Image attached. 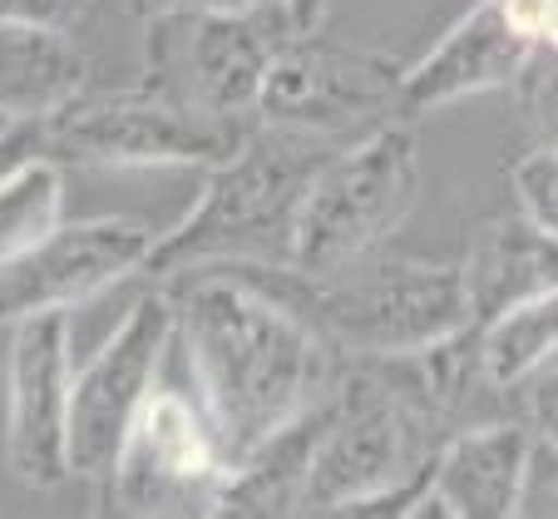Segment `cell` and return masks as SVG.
<instances>
[{
  "mask_svg": "<svg viewBox=\"0 0 558 519\" xmlns=\"http://www.w3.org/2000/svg\"><path fill=\"white\" fill-rule=\"evenodd\" d=\"M169 282L173 347L208 406L232 475L263 440L327 401L351 361L296 312L222 267H198Z\"/></svg>",
  "mask_w": 558,
  "mask_h": 519,
  "instance_id": "1",
  "label": "cell"
},
{
  "mask_svg": "<svg viewBox=\"0 0 558 519\" xmlns=\"http://www.w3.org/2000/svg\"><path fill=\"white\" fill-rule=\"evenodd\" d=\"M222 273L253 282L306 322L347 361L405 357L470 327L460 263L396 257L386 248L331 273H302L292 263H232Z\"/></svg>",
  "mask_w": 558,
  "mask_h": 519,
  "instance_id": "2",
  "label": "cell"
},
{
  "mask_svg": "<svg viewBox=\"0 0 558 519\" xmlns=\"http://www.w3.org/2000/svg\"><path fill=\"white\" fill-rule=\"evenodd\" d=\"M327 154L331 144H312V138L282 134V129H267L253 119L243 144L213 169H203L193 208L169 233L154 238L144 277L169 282V277L198 273V267L292 263L296 208Z\"/></svg>",
  "mask_w": 558,
  "mask_h": 519,
  "instance_id": "3",
  "label": "cell"
},
{
  "mask_svg": "<svg viewBox=\"0 0 558 519\" xmlns=\"http://www.w3.org/2000/svg\"><path fill=\"white\" fill-rule=\"evenodd\" d=\"M425 189L421 138L411 119H390L351 144L331 148L296 208L292 267L331 273L386 248L405 228Z\"/></svg>",
  "mask_w": 558,
  "mask_h": 519,
  "instance_id": "4",
  "label": "cell"
},
{
  "mask_svg": "<svg viewBox=\"0 0 558 519\" xmlns=\"http://www.w3.org/2000/svg\"><path fill=\"white\" fill-rule=\"evenodd\" d=\"M440 445L445 435L390 382L380 361H351L331 396L327 431L316 440L296 515H356L361 505L421 475Z\"/></svg>",
  "mask_w": 558,
  "mask_h": 519,
  "instance_id": "5",
  "label": "cell"
},
{
  "mask_svg": "<svg viewBox=\"0 0 558 519\" xmlns=\"http://www.w3.org/2000/svg\"><path fill=\"white\" fill-rule=\"evenodd\" d=\"M292 35L282 5L144 21V64L134 89L203 119L253 124L267 64Z\"/></svg>",
  "mask_w": 558,
  "mask_h": 519,
  "instance_id": "6",
  "label": "cell"
},
{
  "mask_svg": "<svg viewBox=\"0 0 558 519\" xmlns=\"http://www.w3.org/2000/svg\"><path fill=\"white\" fill-rule=\"evenodd\" d=\"M173 347V341H169ZM173 366L163 361L148 386L134 425L124 435L105 490V515H218V495L228 485V456L198 401L183 357L173 347Z\"/></svg>",
  "mask_w": 558,
  "mask_h": 519,
  "instance_id": "7",
  "label": "cell"
},
{
  "mask_svg": "<svg viewBox=\"0 0 558 519\" xmlns=\"http://www.w3.org/2000/svg\"><path fill=\"white\" fill-rule=\"evenodd\" d=\"M405 64L371 45L331 40L322 31L287 35L267 64L257 124L312 144H351L371 129L401 119Z\"/></svg>",
  "mask_w": 558,
  "mask_h": 519,
  "instance_id": "8",
  "label": "cell"
},
{
  "mask_svg": "<svg viewBox=\"0 0 558 519\" xmlns=\"http://www.w3.org/2000/svg\"><path fill=\"white\" fill-rule=\"evenodd\" d=\"M253 124L203 119L144 89L80 95L45 119V148L85 169H213L247 138Z\"/></svg>",
  "mask_w": 558,
  "mask_h": 519,
  "instance_id": "9",
  "label": "cell"
},
{
  "mask_svg": "<svg viewBox=\"0 0 558 519\" xmlns=\"http://www.w3.org/2000/svg\"><path fill=\"white\" fill-rule=\"evenodd\" d=\"M169 341H173V297L169 287H148L119 317V327L105 337V347L74 371L70 425H64L70 480H89V485L109 480L148 386L158 382V371L169 361Z\"/></svg>",
  "mask_w": 558,
  "mask_h": 519,
  "instance_id": "10",
  "label": "cell"
},
{
  "mask_svg": "<svg viewBox=\"0 0 558 519\" xmlns=\"http://www.w3.org/2000/svg\"><path fill=\"white\" fill-rule=\"evenodd\" d=\"M154 238V228L114 213L60 222L45 243L0 267V327H15L35 312H70L129 277H144Z\"/></svg>",
  "mask_w": 558,
  "mask_h": 519,
  "instance_id": "11",
  "label": "cell"
},
{
  "mask_svg": "<svg viewBox=\"0 0 558 519\" xmlns=\"http://www.w3.org/2000/svg\"><path fill=\"white\" fill-rule=\"evenodd\" d=\"M70 312H35L11 327L5 351V460L31 490L70 480V386H74Z\"/></svg>",
  "mask_w": 558,
  "mask_h": 519,
  "instance_id": "12",
  "label": "cell"
},
{
  "mask_svg": "<svg viewBox=\"0 0 558 519\" xmlns=\"http://www.w3.org/2000/svg\"><path fill=\"white\" fill-rule=\"evenodd\" d=\"M538 45L509 21L505 0H474L470 11L401 74V119L450 109L460 99L514 89Z\"/></svg>",
  "mask_w": 558,
  "mask_h": 519,
  "instance_id": "13",
  "label": "cell"
},
{
  "mask_svg": "<svg viewBox=\"0 0 558 519\" xmlns=\"http://www.w3.org/2000/svg\"><path fill=\"white\" fill-rule=\"evenodd\" d=\"M538 440L519 415L480 421L454 431L435 450L430 485L445 505V519H514L529 505Z\"/></svg>",
  "mask_w": 558,
  "mask_h": 519,
  "instance_id": "14",
  "label": "cell"
},
{
  "mask_svg": "<svg viewBox=\"0 0 558 519\" xmlns=\"http://www.w3.org/2000/svg\"><path fill=\"white\" fill-rule=\"evenodd\" d=\"M464 297H470V317L489 322L495 312L514 307L524 297L544 292L558 282V238L544 233L524 213L489 218L470 233V248L460 257Z\"/></svg>",
  "mask_w": 558,
  "mask_h": 519,
  "instance_id": "15",
  "label": "cell"
},
{
  "mask_svg": "<svg viewBox=\"0 0 558 519\" xmlns=\"http://www.w3.org/2000/svg\"><path fill=\"white\" fill-rule=\"evenodd\" d=\"M89 85V60L74 31L54 25H0V124L50 119Z\"/></svg>",
  "mask_w": 558,
  "mask_h": 519,
  "instance_id": "16",
  "label": "cell"
},
{
  "mask_svg": "<svg viewBox=\"0 0 558 519\" xmlns=\"http://www.w3.org/2000/svg\"><path fill=\"white\" fill-rule=\"evenodd\" d=\"M474 331H480V361L489 382L514 396L534 371L558 361V282L495 312L489 322H474Z\"/></svg>",
  "mask_w": 558,
  "mask_h": 519,
  "instance_id": "17",
  "label": "cell"
},
{
  "mask_svg": "<svg viewBox=\"0 0 558 519\" xmlns=\"http://www.w3.org/2000/svg\"><path fill=\"white\" fill-rule=\"evenodd\" d=\"M64 222V164L50 154L0 173V267L31 253Z\"/></svg>",
  "mask_w": 558,
  "mask_h": 519,
  "instance_id": "18",
  "label": "cell"
},
{
  "mask_svg": "<svg viewBox=\"0 0 558 519\" xmlns=\"http://www.w3.org/2000/svg\"><path fill=\"white\" fill-rule=\"evenodd\" d=\"M509 189L519 198V213L558 238V148L529 144L509 169Z\"/></svg>",
  "mask_w": 558,
  "mask_h": 519,
  "instance_id": "19",
  "label": "cell"
},
{
  "mask_svg": "<svg viewBox=\"0 0 558 519\" xmlns=\"http://www.w3.org/2000/svg\"><path fill=\"white\" fill-rule=\"evenodd\" d=\"M519 114H524L534 144L558 148V50H538L514 80Z\"/></svg>",
  "mask_w": 558,
  "mask_h": 519,
  "instance_id": "20",
  "label": "cell"
},
{
  "mask_svg": "<svg viewBox=\"0 0 558 519\" xmlns=\"http://www.w3.org/2000/svg\"><path fill=\"white\" fill-rule=\"evenodd\" d=\"M514 406H519V421L534 431V440L558 450V361H548L544 371H534V376L519 386Z\"/></svg>",
  "mask_w": 558,
  "mask_h": 519,
  "instance_id": "21",
  "label": "cell"
},
{
  "mask_svg": "<svg viewBox=\"0 0 558 519\" xmlns=\"http://www.w3.org/2000/svg\"><path fill=\"white\" fill-rule=\"evenodd\" d=\"M95 11V0H0V25H54V31H80Z\"/></svg>",
  "mask_w": 558,
  "mask_h": 519,
  "instance_id": "22",
  "label": "cell"
},
{
  "mask_svg": "<svg viewBox=\"0 0 558 519\" xmlns=\"http://www.w3.org/2000/svg\"><path fill=\"white\" fill-rule=\"evenodd\" d=\"M134 21H158V15H208V11H263L277 0H119Z\"/></svg>",
  "mask_w": 558,
  "mask_h": 519,
  "instance_id": "23",
  "label": "cell"
},
{
  "mask_svg": "<svg viewBox=\"0 0 558 519\" xmlns=\"http://www.w3.org/2000/svg\"><path fill=\"white\" fill-rule=\"evenodd\" d=\"M287 15V25H292L296 35L306 31H327V11H331V0H277Z\"/></svg>",
  "mask_w": 558,
  "mask_h": 519,
  "instance_id": "24",
  "label": "cell"
},
{
  "mask_svg": "<svg viewBox=\"0 0 558 519\" xmlns=\"http://www.w3.org/2000/svg\"><path fill=\"white\" fill-rule=\"evenodd\" d=\"M538 50H558V0L548 5V15H544V31H538Z\"/></svg>",
  "mask_w": 558,
  "mask_h": 519,
  "instance_id": "25",
  "label": "cell"
}]
</instances>
